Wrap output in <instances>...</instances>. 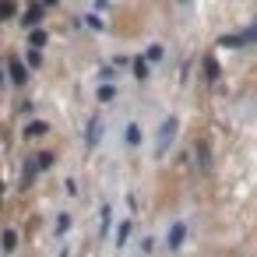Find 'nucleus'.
<instances>
[{
  "label": "nucleus",
  "instance_id": "nucleus-1",
  "mask_svg": "<svg viewBox=\"0 0 257 257\" xmlns=\"http://www.w3.org/2000/svg\"><path fill=\"white\" fill-rule=\"evenodd\" d=\"M173 134H176V120H173V116H169V120H166V123H162V138H159V148H166V145H169V141H173Z\"/></svg>",
  "mask_w": 257,
  "mask_h": 257
},
{
  "label": "nucleus",
  "instance_id": "nucleus-6",
  "mask_svg": "<svg viewBox=\"0 0 257 257\" xmlns=\"http://www.w3.org/2000/svg\"><path fill=\"white\" fill-rule=\"evenodd\" d=\"M180 239H183V225H176V229H173V232H169V246H176V243H180Z\"/></svg>",
  "mask_w": 257,
  "mask_h": 257
},
{
  "label": "nucleus",
  "instance_id": "nucleus-4",
  "mask_svg": "<svg viewBox=\"0 0 257 257\" xmlns=\"http://www.w3.org/2000/svg\"><path fill=\"white\" fill-rule=\"evenodd\" d=\"M29 138H36V134H46V123H29V131H25Z\"/></svg>",
  "mask_w": 257,
  "mask_h": 257
},
{
  "label": "nucleus",
  "instance_id": "nucleus-7",
  "mask_svg": "<svg viewBox=\"0 0 257 257\" xmlns=\"http://www.w3.org/2000/svg\"><path fill=\"white\" fill-rule=\"evenodd\" d=\"M4 250H8V253H11V250H15V232H11V229H8V232H4Z\"/></svg>",
  "mask_w": 257,
  "mask_h": 257
},
{
  "label": "nucleus",
  "instance_id": "nucleus-8",
  "mask_svg": "<svg viewBox=\"0 0 257 257\" xmlns=\"http://www.w3.org/2000/svg\"><path fill=\"white\" fill-rule=\"evenodd\" d=\"M39 15H43V8H32V11H29V15H25V25H32V22H36V18H39Z\"/></svg>",
  "mask_w": 257,
  "mask_h": 257
},
{
  "label": "nucleus",
  "instance_id": "nucleus-11",
  "mask_svg": "<svg viewBox=\"0 0 257 257\" xmlns=\"http://www.w3.org/2000/svg\"><path fill=\"white\" fill-rule=\"evenodd\" d=\"M0 81H4V74H0Z\"/></svg>",
  "mask_w": 257,
  "mask_h": 257
},
{
  "label": "nucleus",
  "instance_id": "nucleus-9",
  "mask_svg": "<svg viewBox=\"0 0 257 257\" xmlns=\"http://www.w3.org/2000/svg\"><path fill=\"white\" fill-rule=\"evenodd\" d=\"M43 43H46V32L36 29V32H32V46H43Z\"/></svg>",
  "mask_w": 257,
  "mask_h": 257
},
{
  "label": "nucleus",
  "instance_id": "nucleus-5",
  "mask_svg": "<svg viewBox=\"0 0 257 257\" xmlns=\"http://www.w3.org/2000/svg\"><path fill=\"white\" fill-rule=\"evenodd\" d=\"M127 141H131V145H138V141H141V131H138V127H134V123H131V127H127Z\"/></svg>",
  "mask_w": 257,
  "mask_h": 257
},
{
  "label": "nucleus",
  "instance_id": "nucleus-2",
  "mask_svg": "<svg viewBox=\"0 0 257 257\" xmlns=\"http://www.w3.org/2000/svg\"><path fill=\"white\" fill-rule=\"evenodd\" d=\"M11 81H18V85H25V67H22L18 60H11Z\"/></svg>",
  "mask_w": 257,
  "mask_h": 257
},
{
  "label": "nucleus",
  "instance_id": "nucleus-10",
  "mask_svg": "<svg viewBox=\"0 0 257 257\" xmlns=\"http://www.w3.org/2000/svg\"><path fill=\"white\" fill-rule=\"evenodd\" d=\"M11 15H15V8H11V4H0V18H11Z\"/></svg>",
  "mask_w": 257,
  "mask_h": 257
},
{
  "label": "nucleus",
  "instance_id": "nucleus-3",
  "mask_svg": "<svg viewBox=\"0 0 257 257\" xmlns=\"http://www.w3.org/2000/svg\"><path fill=\"white\" fill-rule=\"evenodd\" d=\"M204 74H208V78H218V64H215V60H204Z\"/></svg>",
  "mask_w": 257,
  "mask_h": 257
}]
</instances>
